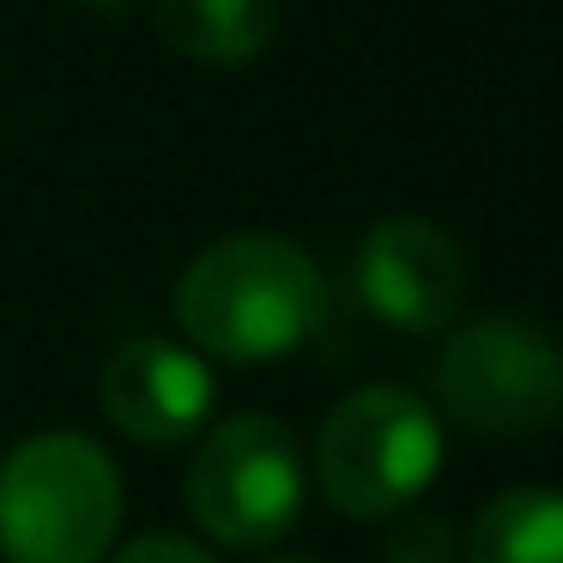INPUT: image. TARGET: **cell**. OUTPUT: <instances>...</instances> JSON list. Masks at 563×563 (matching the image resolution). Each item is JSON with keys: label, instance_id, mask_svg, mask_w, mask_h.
<instances>
[{"label": "cell", "instance_id": "obj_5", "mask_svg": "<svg viewBox=\"0 0 563 563\" xmlns=\"http://www.w3.org/2000/svg\"><path fill=\"white\" fill-rule=\"evenodd\" d=\"M188 509L219 545L261 551L303 515V454L279 418H224L188 466Z\"/></svg>", "mask_w": 563, "mask_h": 563}, {"label": "cell", "instance_id": "obj_2", "mask_svg": "<svg viewBox=\"0 0 563 563\" xmlns=\"http://www.w3.org/2000/svg\"><path fill=\"white\" fill-rule=\"evenodd\" d=\"M122 527V473L79 430H43L0 461V558L103 563Z\"/></svg>", "mask_w": 563, "mask_h": 563}, {"label": "cell", "instance_id": "obj_7", "mask_svg": "<svg viewBox=\"0 0 563 563\" xmlns=\"http://www.w3.org/2000/svg\"><path fill=\"white\" fill-rule=\"evenodd\" d=\"M98 400H103V418H110L122 437L146 442V449H164V442H183V437H195V430H207L219 382H212L207 357H200L195 345L140 333V340H128L110 352Z\"/></svg>", "mask_w": 563, "mask_h": 563}, {"label": "cell", "instance_id": "obj_6", "mask_svg": "<svg viewBox=\"0 0 563 563\" xmlns=\"http://www.w3.org/2000/svg\"><path fill=\"white\" fill-rule=\"evenodd\" d=\"M357 297L400 333H449L466 297V261L430 219H382L357 249Z\"/></svg>", "mask_w": 563, "mask_h": 563}, {"label": "cell", "instance_id": "obj_1", "mask_svg": "<svg viewBox=\"0 0 563 563\" xmlns=\"http://www.w3.org/2000/svg\"><path fill=\"white\" fill-rule=\"evenodd\" d=\"M176 321L200 357L273 364L328 321V279L285 236H224L176 279Z\"/></svg>", "mask_w": 563, "mask_h": 563}, {"label": "cell", "instance_id": "obj_3", "mask_svg": "<svg viewBox=\"0 0 563 563\" xmlns=\"http://www.w3.org/2000/svg\"><path fill=\"white\" fill-rule=\"evenodd\" d=\"M442 466V424L406 388H357L321 418L316 478L352 521L406 515Z\"/></svg>", "mask_w": 563, "mask_h": 563}, {"label": "cell", "instance_id": "obj_11", "mask_svg": "<svg viewBox=\"0 0 563 563\" xmlns=\"http://www.w3.org/2000/svg\"><path fill=\"white\" fill-rule=\"evenodd\" d=\"M110 563H219V558H212L207 545H195V539H183V533H146L128 551H115Z\"/></svg>", "mask_w": 563, "mask_h": 563}, {"label": "cell", "instance_id": "obj_10", "mask_svg": "<svg viewBox=\"0 0 563 563\" xmlns=\"http://www.w3.org/2000/svg\"><path fill=\"white\" fill-rule=\"evenodd\" d=\"M388 563H461L454 527L437 521V515H406L388 533Z\"/></svg>", "mask_w": 563, "mask_h": 563}, {"label": "cell", "instance_id": "obj_12", "mask_svg": "<svg viewBox=\"0 0 563 563\" xmlns=\"http://www.w3.org/2000/svg\"><path fill=\"white\" fill-rule=\"evenodd\" d=\"M91 7H134V0H91Z\"/></svg>", "mask_w": 563, "mask_h": 563}, {"label": "cell", "instance_id": "obj_9", "mask_svg": "<svg viewBox=\"0 0 563 563\" xmlns=\"http://www.w3.org/2000/svg\"><path fill=\"white\" fill-rule=\"evenodd\" d=\"M461 563H563V490H503L466 527Z\"/></svg>", "mask_w": 563, "mask_h": 563}, {"label": "cell", "instance_id": "obj_8", "mask_svg": "<svg viewBox=\"0 0 563 563\" xmlns=\"http://www.w3.org/2000/svg\"><path fill=\"white\" fill-rule=\"evenodd\" d=\"M158 37L183 62L243 67L279 37V0H158Z\"/></svg>", "mask_w": 563, "mask_h": 563}, {"label": "cell", "instance_id": "obj_13", "mask_svg": "<svg viewBox=\"0 0 563 563\" xmlns=\"http://www.w3.org/2000/svg\"><path fill=\"white\" fill-rule=\"evenodd\" d=\"M261 563H309V558H261Z\"/></svg>", "mask_w": 563, "mask_h": 563}, {"label": "cell", "instance_id": "obj_4", "mask_svg": "<svg viewBox=\"0 0 563 563\" xmlns=\"http://www.w3.org/2000/svg\"><path fill=\"white\" fill-rule=\"evenodd\" d=\"M437 400L478 437H539L563 418V345L521 316H478L442 345Z\"/></svg>", "mask_w": 563, "mask_h": 563}]
</instances>
